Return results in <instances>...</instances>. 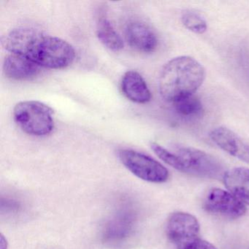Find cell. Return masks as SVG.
I'll return each instance as SVG.
<instances>
[{
    "label": "cell",
    "instance_id": "1",
    "mask_svg": "<svg viewBox=\"0 0 249 249\" xmlns=\"http://www.w3.org/2000/svg\"><path fill=\"white\" fill-rule=\"evenodd\" d=\"M205 78V68L193 57L173 58L164 65L160 73V94L166 101L174 103L183 97L193 95Z\"/></svg>",
    "mask_w": 249,
    "mask_h": 249
},
{
    "label": "cell",
    "instance_id": "2",
    "mask_svg": "<svg viewBox=\"0 0 249 249\" xmlns=\"http://www.w3.org/2000/svg\"><path fill=\"white\" fill-rule=\"evenodd\" d=\"M21 56H26L40 67L49 69H63L71 65L75 52L71 44L52 36L35 31Z\"/></svg>",
    "mask_w": 249,
    "mask_h": 249
},
{
    "label": "cell",
    "instance_id": "3",
    "mask_svg": "<svg viewBox=\"0 0 249 249\" xmlns=\"http://www.w3.org/2000/svg\"><path fill=\"white\" fill-rule=\"evenodd\" d=\"M53 114V110L47 105L33 100L21 102L14 109V119L18 126L34 136H45L52 132Z\"/></svg>",
    "mask_w": 249,
    "mask_h": 249
},
{
    "label": "cell",
    "instance_id": "4",
    "mask_svg": "<svg viewBox=\"0 0 249 249\" xmlns=\"http://www.w3.org/2000/svg\"><path fill=\"white\" fill-rule=\"evenodd\" d=\"M178 160L177 170L197 177L217 178L224 176L223 167L215 157L192 148L180 147L175 152Z\"/></svg>",
    "mask_w": 249,
    "mask_h": 249
},
{
    "label": "cell",
    "instance_id": "5",
    "mask_svg": "<svg viewBox=\"0 0 249 249\" xmlns=\"http://www.w3.org/2000/svg\"><path fill=\"white\" fill-rule=\"evenodd\" d=\"M122 164L135 176L151 183H164L169 178V172L162 164L148 156L133 150L119 151Z\"/></svg>",
    "mask_w": 249,
    "mask_h": 249
},
{
    "label": "cell",
    "instance_id": "6",
    "mask_svg": "<svg viewBox=\"0 0 249 249\" xmlns=\"http://www.w3.org/2000/svg\"><path fill=\"white\" fill-rule=\"evenodd\" d=\"M200 226L196 217L186 212H175L167 220L169 240L180 249L199 239Z\"/></svg>",
    "mask_w": 249,
    "mask_h": 249
},
{
    "label": "cell",
    "instance_id": "7",
    "mask_svg": "<svg viewBox=\"0 0 249 249\" xmlns=\"http://www.w3.org/2000/svg\"><path fill=\"white\" fill-rule=\"evenodd\" d=\"M203 206L208 213L231 219L240 218L246 213L244 203L229 191L218 188H214L208 192L204 199Z\"/></svg>",
    "mask_w": 249,
    "mask_h": 249
},
{
    "label": "cell",
    "instance_id": "8",
    "mask_svg": "<svg viewBox=\"0 0 249 249\" xmlns=\"http://www.w3.org/2000/svg\"><path fill=\"white\" fill-rule=\"evenodd\" d=\"M211 141L221 149L245 162L249 163V143L238 135L224 126L215 128L210 132Z\"/></svg>",
    "mask_w": 249,
    "mask_h": 249
},
{
    "label": "cell",
    "instance_id": "9",
    "mask_svg": "<svg viewBox=\"0 0 249 249\" xmlns=\"http://www.w3.org/2000/svg\"><path fill=\"white\" fill-rule=\"evenodd\" d=\"M135 213L131 208H124L107 221L103 230V238L107 242H118L127 237L133 230Z\"/></svg>",
    "mask_w": 249,
    "mask_h": 249
},
{
    "label": "cell",
    "instance_id": "10",
    "mask_svg": "<svg viewBox=\"0 0 249 249\" xmlns=\"http://www.w3.org/2000/svg\"><path fill=\"white\" fill-rule=\"evenodd\" d=\"M126 41L138 52L151 53L157 47V36L149 27L140 21L129 23L125 30Z\"/></svg>",
    "mask_w": 249,
    "mask_h": 249
},
{
    "label": "cell",
    "instance_id": "11",
    "mask_svg": "<svg viewBox=\"0 0 249 249\" xmlns=\"http://www.w3.org/2000/svg\"><path fill=\"white\" fill-rule=\"evenodd\" d=\"M40 68L31 59L21 55L11 53L4 60V73L15 81H26L34 78L40 72Z\"/></svg>",
    "mask_w": 249,
    "mask_h": 249
},
{
    "label": "cell",
    "instance_id": "12",
    "mask_svg": "<svg viewBox=\"0 0 249 249\" xmlns=\"http://www.w3.org/2000/svg\"><path fill=\"white\" fill-rule=\"evenodd\" d=\"M122 90L125 97L134 103L144 104L151 99V91L146 82L136 71H128L124 75Z\"/></svg>",
    "mask_w": 249,
    "mask_h": 249
},
{
    "label": "cell",
    "instance_id": "13",
    "mask_svg": "<svg viewBox=\"0 0 249 249\" xmlns=\"http://www.w3.org/2000/svg\"><path fill=\"white\" fill-rule=\"evenodd\" d=\"M223 181L230 193L249 205V169L235 167L224 173Z\"/></svg>",
    "mask_w": 249,
    "mask_h": 249
},
{
    "label": "cell",
    "instance_id": "14",
    "mask_svg": "<svg viewBox=\"0 0 249 249\" xmlns=\"http://www.w3.org/2000/svg\"><path fill=\"white\" fill-rule=\"evenodd\" d=\"M97 35L101 43L110 50L119 52L123 49L124 43L119 33L115 30L110 21L101 17L97 23Z\"/></svg>",
    "mask_w": 249,
    "mask_h": 249
},
{
    "label": "cell",
    "instance_id": "15",
    "mask_svg": "<svg viewBox=\"0 0 249 249\" xmlns=\"http://www.w3.org/2000/svg\"><path fill=\"white\" fill-rule=\"evenodd\" d=\"M173 104L176 111L183 117H197L203 111L202 103L194 94L183 97Z\"/></svg>",
    "mask_w": 249,
    "mask_h": 249
},
{
    "label": "cell",
    "instance_id": "16",
    "mask_svg": "<svg viewBox=\"0 0 249 249\" xmlns=\"http://www.w3.org/2000/svg\"><path fill=\"white\" fill-rule=\"evenodd\" d=\"M182 24L189 31L196 34H203L208 30L206 21L195 11H186L181 16Z\"/></svg>",
    "mask_w": 249,
    "mask_h": 249
},
{
    "label": "cell",
    "instance_id": "17",
    "mask_svg": "<svg viewBox=\"0 0 249 249\" xmlns=\"http://www.w3.org/2000/svg\"><path fill=\"white\" fill-rule=\"evenodd\" d=\"M180 249H217L213 245L205 240L199 238L190 244Z\"/></svg>",
    "mask_w": 249,
    "mask_h": 249
},
{
    "label": "cell",
    "instance_id": "18",
    "mask_svg": "<svg viewBox=\"0 0 249 249\" xmlns=\"http://www.w3.org/2000/svg\"><path fill=\"white\" fill-rule=\"evenodd\" d=\"M0 242H1V244H0V247H1V249H6L7 246H5V247L3 245L5 244V246H7V242L2 235L1 236V240H0Z\"/></svg>",
    "mask_w": 249,
    "mask_h": 249
}]
</instances>
